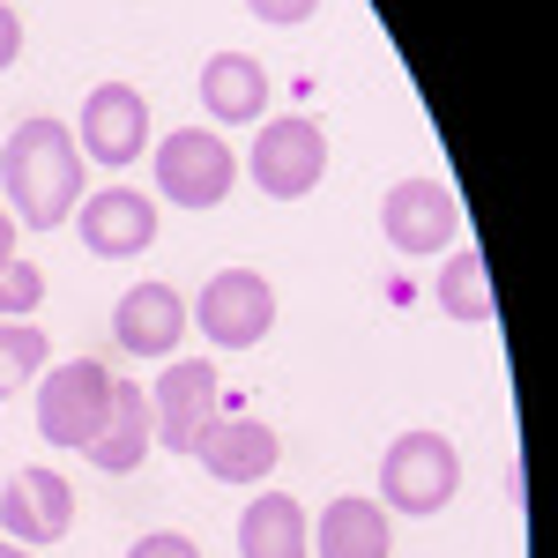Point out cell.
I'll return each instance as SVG.
<instances>
[{
  "instance_id": "cell-17",
  "label": "cell",
  "mask_w": 558,
  "mask_h": 558,
  "mask_svg": "<svg viewBox=\"0 0 558 558\" xmlns=\"http://www.w3.org/2000/svg\"><path fill=\"white\" fill-rule=\"evenodd\" d=\"M239 558H313V521L299 499L268 492L239 514Z\"/></svg>"
},
{
  "instance_id": "cell-3",
  "label": "cell",
  "mask_w": 558,
  "mask_h": 558,
  "mask_svg": "<svg viewBox=\"0 0 558 558\" xmlns=\"http://www.w3.org/2000/svg\"><path fill=\"white\" fill-rule=\"evenodd\" d=\"M462 492V454L439 432H402L380 454V507L395 514H439Z\"/></svg>"
},
{
  "instance_id": "cell-6",
  "label": "cell",
  "mask_w": 558,
  "mask_h": 558,
  "mask_svg": "<svg viewBox=\"0 0 558 558\" xmlns=\"http://www.w3.org/2000/svg\"><path fill=\"white\" fill-rule=\"evenodd\" d=\"M231 179H239V157H231V142L209 128H179L157 142V194L179 202V209H216L223 194H231Z\"/></svg>"
},
{
  "instance_id": "cell-12",
  "label": "cell",
  "mask_w": 558,
  "mask_h": 558,
  "mask_svg": "<svg viewBox=\"0 0 558 558\" xmlns=\"http://www.w3.org/2000/svg\"><path fill=\"white\" fill-rule=\"evenodd\" d=\"M276 454H283V439L268 425H254V417H209V432L194 439V462L216 484H260L276 470Z\"/></svg>"
},
{
  "instance_id": "cell-5",
  "label": "cell",
  "mask_w": 558,
  "mask_h": 558,
  "mask_svg": "<svg viewBox=\"0 0 558 558\" xmlns=\"http://www.w3.org/2000/svg\"><path fill=\"white\" fill-rule=\"evenodd\" d=\"M380 231L395 254L410 260H432L454 246V231H462V202H454V186L447 179H395L380 194Z\"/></svg>"
},
{
  "instance_id": "cell-23",
  "label": "cell",
  "mask_w": 558,
  "mask_h": 558,
  "mask_svg": "<svg viewBox=\"0 0 558 558\" xmlns=\"http://www.w3.org/2000/svg\"><path fill=\"white\" fill-rule=\"evenodd\" d=\"M15 60H23V15H15V8L0 0V75H8Z\"/></svg>"
},
{
  "instance_id": "cell-4",
  "label": "cell",
  "mask_w": 558,
  "mask_h": 558,
  "mask_svg": "<svg viewBox=\"0 0 558 558\" xmlns=\"http://www.w3.org/2000/svg\"><path fill=\"white\" fill-rule=\"evenodd\" d=\"M186 320H194L216 350H254L260 336L276 328V283H268L260 268H216Z\"/></svg>"
},
{
  "instance_id": "cell-24",
  "label": "cell",
  "mask_w": 558,
  "mask_h": 558,
  "mask_svg": "<svg viewBox=\"0 0 558 558\" xmlns=\"http://www.w3.org/2000/svg\"><path fill=\"white\" fill-rule=\"evenodd\" d=\"M15 260V216H8V202H0V268Z\"/></svg>"
},
{
  "instance_id": "cell-15",
  "label": "cell",
  "mask_w": 558,
  "mask_h": 558,
  "mask_svg": "<svg viewBox=\"0 0 558 558\" xmlns=\"http://www.w3.org/2000/svg\"><path fill=\"white\" fill-rule=\"evenodd\" d=\"M149 447H157V432H149V387L134 380H112V417L97 432V447H89V462L105 476H128L149 462Z\"/></svg>"
},
{
  "instance_id": "cell-10",
  "label": "cell",
  "mask_w": 558,
  "mask_h": 558,
  "mask_svg": "<svg viewBox=\"0 0 558 558\" xmlns=\"http://www.w3.org/2000/svg\"><path fill=\"white\" fill-rule=\"evenodd\" d=\"M75 231H83V246L97 260H134V254H149V239H157V202L134 194V186L83 194L75 202Z\"/></svg>"
},
{
  "instance_id": "cell-13",
  "label": "cell",
  "mask_w": 558,
  "mask_h": 558,
  "mask_svg": "<svg viewBox=\"0 0 558 558\" xmlns=\"http://www.w3.org/2000/svg\"><path fill=\"white\" fill-rule=\"evenodd\" d=\"M112 336L128 357H172L186 336V299L172 283H134L128 299L112 305Z\"/></svg>"
},
{
  "instance_id": "cell-25",
  "label": "cell",
  "mask_w": 558,
  "mask_h": 558,
  "mask_svg": "<svg viewBox=\"0 0 558 558\" xmlns=\"http://www.w3.org/2000/svg\"><path fill=\"white\" fill-rule=\"evenodd\" d=\"M0 558H31V551H23V544H8V536H0Z\"/></svg>"
},
{
  "instance_id": "cell-11",
  "label": "cell",
  "mask_w": 558,
  "mask_h": 558,
  "mask_svg": "<svg viewBox=\"0 0 558 558\" xmlns=\"http://www.w3.org/2000/svg\"><path fill=\"white\" fill-rule=\"evenodd\" d=\"M0 529H8V544H60L68 529H75V492H68V476L60 470H15L8 476V492H0Z\"/></svg>"
},
{
  "instance_id": "cell-19",
  "label": "cell",
  "mask_w": 558,
  "mask_h": 558,
  "mask_svg": "<svg viewBox=\"0 0 558 558\" xmlns=\"http://www.w3.org/2000/svg\"><path fill=\"white\" fill-rule=\"evenodd\" d=\"M38 373H45V328H31V320H0V402L23 395Z\"/></svg>"
},
{
  "instance_id": "cell-16",
  "label": "cell",
  "mask_w": 558,
  "mask_h": 558,
  "mask_svg": "<svg viewBox=\"0 0 558 558\" xmlns=\"http://www.w3.org/2000/svg\"><path fill=\"white\" fill-rule=\"evenodd\" d=\"M313 558H387V507L380 499H328L313 521Z\"/></svg>"
},
{
  "instance_id": "cell-21",
  "label": "cell",
  "mask_w": 558,
  "mask_h": 558,
  "mask_svg": "<svg viewBox=\"0 0 558 558\" xmlns=\"http://www.w3.org/2000/svg\"><path fill=\"white\" fill-rule=\"evenodd\" d=\"M246 8H254V23H268V31H299L320 0H246Z\"/></svg>"
},
{
  "instance_id": "cell-22",
  "label": "cell",
  "mask_w": 558,
  "mask_h": 558,
  "mask_svg": "<svg viewBox=\"0 0 558 558\" xmlns=\"http://www.w3.org/2000/svg\"><path fill=\"white\" fill-rule=\"evenodd\" d=\"M128 558H202V551H194V536H179V529H157V536H142Z\"/></svg>"
},
{
  "instance_id": "cell-9",
  "label": "cell",
  "mask_w": 558,
  "mask_h": 558,
  "mask_svg": "<svg viewBox=\"0 0 558 558\" xmlns=\"http://www.w3.org/2000/svg\"><path fill=\"white\" fill-rule=\"evenodd\" d=\"M142 142H149V97L134 83H97L83 97V128H75V149L97 157V165H134L142 157Z\"/></svg>"
},
{
  "instance_id": "cell-20",
  "label": "cell",
  "mask_w": 558,
  "mask_h": 558,
  "mask_svg": "<svg viewBox=\"0 0 558 558\" xmlns=\"http://www.w3.org/2000/svg\"><path fill=\"white\" fill-rule=\"evenodd\" d=\"M38 299H45L38 260H8V268H0V320H31Z\"/></svg>"
},
{
  "instance_id": "cell-8",
  "label": "cell",
  "mask_w": 558,
  "mask_h": 558,
  "mask_svg": "<svg viewBox=\"0 0 558 558\" xmlns=\"http://www.w3.org/2000/svg\"><path fill=\"white\" fill-rule=\"evenodd\" d=\"M209 417H216V365L209 357H172L165 380H157V395H149V432H157V447L194 454V439L209 432Z\"/></svg>"
},
{
  "instance_id": "cell-2",
  "label": "cell",
  "mask_w": 558,
  "mask_h": 558,
  "mask_svg": "<svg viewBox=\"0 0 558 558\" xmlns=\"http://www.w3.org/2000/svg\"><path fill=\"white\" fill-rule=\"evenodd\" d=\"M112 365H97V357H68V365H52L38 380V432L52 447H97V432L112 417Z\"/></svg>"
},
{
  "instance_id": "cell-18",
  "label": "cell",
  "mask_w": 558,
  "mask_h": 558,
  "mask_svg": "<svg viewBox=\"0 0 558 558\" xmlns=\"http://www.w3.org/2000/svg\"><path fill=\"white\" fill-rule=\"evenodd\" d=\"M439 305H447L454 320H470V328L492 320V276H484V254H454L447 268H439Z\"/></svg>"
},
{
  "instance_id": "cell-1",
  "label": "cell",
  "mask_w": 558,
  "mask_h": 558,
  "mask_svg": "<svg viewBox=\"0 0 558 558\" xmlns=\"http://www.w3.org/2000/svg\"><path fill=\"white\" fill-rule=\"evenodd\" d=\"M0 194H8V216L31 223V231H52L68 223L75 202H83V149H75V128L60 120H23L0 149Z\"/></svg>"
},
{
  "instance_id": "cell-7",
  "label": "cell",
  "mask_w": 558,
  "mask_h": 558,
  "mask_svg": "<svg viewBox=\"0 0 558 558\" xmlns=\"http://www.w3.org/2000/svg\"><path fill=\"white\" fill-rule=\"evenodd\" d=\"M246 172L268 202H305L320 179H328V134L313 128V120H268L254 134V157H246Z\"/></svg>"
},
{
  "instance_id": "cell-14",
  "label": "cell",
  "mask_w": 558,
  "mask_h": 558,
  "mask_svg": "<svg viewBox=\"0 0 558 558\" xmlns=\"http://www.w3.org/2000/svg\"><path fill=\"white\" fill-rule=\"evenodd\" d=\"M202 105L216 128H254L268 112V68L254 52H209L202 60Z\"/></svg>"
}]
</instances>
